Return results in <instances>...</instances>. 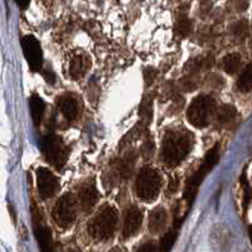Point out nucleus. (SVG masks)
Instances as JSON below:
<instances>
[{
	"label": "nucleus",
	"instance_id": "f257e3e1",
	"mask_svg": "<svg viewBox=\"0 0 252 252\" xmlns=\"http://www.w3.org/2000/svg\"><path fill=\"white\" fill-rule=\"evenodd\" d=\"M192 149V138L186 131H170L165 135L161 148V158L168 166H177Z\"/></svg>",
	"mask_w": 252,
	"mask_h": 252
},
{
	"label": "nucleus",
	"instance_id": "f03ea898",
	"mask_svg": "<svg viewBox=\"0 0 252 252\" xmlns=\"http://www.w3.org/2000/svg\"><path fill=\"white\" fill-rule=\"evenodd\" d=\"M118 227V212L107 206L91 220L89 223V233L98 241H106L114 236Z\"/></svg>",
	"mask_w": 252,
	"mask_h": 252
},
{
	"label": "nucleus",
	"instance_id": "7ed1b4c3",
	"mask_svg": "<svg viewBox=\"0 0 252 252\" xmlns=\"http://www.w3.org/2000/svg\"><path fill=\"white\" fill-rule=\"evenodd\" d=\"M215 109V100L211 96H207V94L197 96L187 110V120L197 129H203L208 126Z\"/></svg>",
	"mask_w": 252,
	"mask_h": 252
},
{
	"label": "nucleus",
	"instance_id": "20e7f679",
	"mask_svg": "<svg viewBox=\"0 0 252 252\" xmlns=\"http://www.w3.org/2000/svg\"><path fill=\"white\" fill-rule=\"evenodd\" d=\"M136 194L144 202L155 201L161 188V177L152 168H144L136 178Z\"/></svg>",
	"mask_w": 252,
	"mask_h": 252
},
{
	"label": "nucleus",
	"instance_id": "39448f33",
	"mask_svg": "<svg viewBox=\"0 0 252 252\" xmlns=\"http://www.w3.org/2000/svg\"><path fill=\"white\" fill-rule=\"evenodd\" d=\"M218 157H220V154H218V145H215L213 146V149L209 150L208 154L206 155L201 168L194 173L192 179L188 182V186H187L186 192H184V199H186L188 203H190V202L193 201V198H194L195 193H197L198 187L202 183V181L204 179L207 173L216 165V163L218 161Z\"/></svg>",
	"mask_w": 252,
	"mask_h": 252
},
{
	"label": "nucleus",
	"instance_id": "423d86ee",
	"mask_svg": "<svg viewBox=\"0 0 252 252\" xmlns=\"http://www.w3.org/2000/svg\"><path fill=\"white\" fill-rule=\"evenodd\" d=\"M77 216L76 211V199L73 195L67 193L62 195L53 208V220L61 228H68L73 224Z\"/></svg>",
	"mask_w": 252,
	"mask_h": 252
},
{
	"label": "nucleus",
	"instance_id": "0eeeda50",
	"mask_svg": "<svg viewBox=\"0 0 252 252\" xmlns=\"http://www.w3.org/2000/svg\"><path fill=\"white\" fill-rule=\"evenodd\" d=\"M43 153L49 164L61 169L67 159V149L56 135H48L43 141Z\"/></svg>",
	"mask_w": 252,
	"mask_h": 252
},
{
	"label": "nucleus",
	"instance_id": "6e6552de",
	"mask_svg": "<svg viewBox=\"0 0 252 252\" xmlns=\"http://www.w3.org/2000/svg\"><path fill=\"white\" fill-rule=\"evenodd\" d=\"M35 175H37V187L40 197L43 199L53 197L60 187L58 178L48 168H44V166L38 168Z\"/></svg>",
	"mask_w": 252,
	"mask_h": 252
},
{
	"label": "nucleus",
	"instance_id": "1a4fd4ad",
	"mask_svg": "<svg viewBox=\"0 0 252 252\" xmlns=\"http://www.w3.org/2000/svg\"><path fill=\"white\" fill-rule=\"evenodd\" d=\"M22 48L32 71H39L42 67V48L39 42L33 35H26L22 39Z\"/></svg>",
	"mask_w": 252,
	"mask_h": 252
},
{
	"label": "nucleus",
	"instance_id": "9d476101",
	"mask_svg": "<svg viewBox=\"0 0 252 252\" xmlns=\"http://www.w3.org/2000/svg\"><path fill=\"white\" fill-rule=\"evenodd\" d=\"M141 224H143V213L140 209L136 207H130L127 208L124 217L123 224V235L125 238H129L135 236L140 231Z\"/></svg>",
	"mask_w": 252,
	"mask_h": 252
},
{
	"label": "nucleus",
	"instance_id": "9b49d317",
	"mask_svg": "<svg viewBox=\"0 0 252 252\" xmlns=\"http://www.w3.org/2000/svg\"><path fill=\"white\" fill-rule=\"evenodd\" d=\"M78 199H80L81 208H82L83 212H90L98 199L97 190H96L94 184L83 186L78 193Z\"/></svg>",
	"mask_w": 252,
	"mask_h": 252
},
{
	"label": "nucleus",
	"instance_id": "f8f14e48",
	"mask_svg": "<svg viewBox=\"0 0 252 252\" xmlns=\"http://www.w3.org/2000/svg\"><path fill=\"white\" fill-rule=\"evenodd\" d=\"M168 222V213L163 207H157L150 212L149 231L152 233H160Z\"/></svg>",
	"mask_w": 252,
	"mask_h": 252
},
{
	"label": "nucleus",
	"instance_id": "ddd939ff",
	"mask_svg": "<svg viewBox=\"0 0 252 252\" xmlns=\"http://www.w3.org/2000/svg\"><path fill=\"white\" fill-rule=\"evenodd\" d=\"M58 107L67 120H75L78 115V103L71 96H64L58 101Z\"/></svg>",
	"mask_w": 252,
	"mask_h": 252
},
{
	"label": "nucleus",
	"instance_id": "4468645a",
	"mask_svg": "<svg viewBox=\"0 0 252 252\" xmlns=\"http://www.w3.org/2000/svg\"><path fill=\"white\" fill-rule=\"evenodd\" d=\"M212 241L216 249L220 252H226L231 246V237L223 227L216 228L212 233Z\"/></svg>",
	"mask_w": 252,
	"mask_h": 252
},
{
	"label": "nucleus",
	"instance_id": "2eb2a0df",
	"mask_svg": "<svg viewBox=\"0 0 252 252\" xmlns=\"http://www.w3.org/2000/svg\"><path fill=\"white\" fill-rule=\"evenodd\" d=\"M29 103H31V112L33 121H34L35 125H39L42 119H43L44 111H46V103L42 98L38 97L37 94L32 96Z\"/></svg>",
	"mask_w": 252,
	"mask_h": 252
},
{
	"label": "nucleus",
	"instance_id": "dca6fc26",
	"mask_svg": "<svg viewBox=\"0 0 252 252\" xmlns=\"http://www.w3.org/2000/svg\"><path fill=\"white\" fill-rule=\"evenodd\" d=\"M86 58L83 57L82 55H76L75 57L72 58L71 63H69V75L72 78H80L83 76L85 71H86Z\"/></svg>",
	"mask_w": 252,
	"mask_h": 252
},
{
	"label": "nucleus",
	"instance_id": "f3484780",
	"mask_svg": "<svg viewBox=\"0 0 252 252\" xmlns=\"http://www.w3.org/2000/svg\"><path fill=\"white\" fill-rule=\"evenodd\" d=\"M222 66L226 73L228 75H233L240 69L241 67V56L238 53H229L223 58Z\"/></svg>",
	"mask_w": 252,
	"mask_h": 252
},
{
	"label": "nucleus",
	"instance_id": "a211bd4d",
	"mask_svg": "<svg viewBox=\"0 0 252 252\" xmlns=\"http://www.w3.org/2000/svg\"><path fill=\"white\" fill-rule=\"evenodd\" d=\"M35 237L39 244L42 252L51 251V232L46 227H38L35 228Z\"/></svg>",
	"mask_w": 252,
	"mask_h": 252
},
{
	"label": "nucleus",
	"instance_id": "6ab92c4d",
	"mask_svg": "<svg viewBox=\"0 0 252 252\" xmlns=\"http://www.w3.org/2000/svg\"><path fill=\"white\" fill-rule=\"evenodd\" d=\"M237 87L242 92H249L252 90V63L249 64L241 73L237 81Z\"/></svg>",
	"mask_w": 252,
	"mask_h": 252
},
{
	"label": "nucleus",
	"instance_id": "aec40b11",
	"mask_svg": "<svg viewBox=\"0 0 252 252\" xmlns=\"http://www.w3.org/2000/svg\"><path fill=\"white\" fill-rule=\"evenodd\" d=\"M236 114H237V111H236L235 106H232V105H223V106L218 110L217 119L220 124H226L233 120Z\"/></svg>",
	"mask_w": 252,
	"mask_h": 252
},
{
	"label": "nucleus",
	"instance_id": "412c9836",
	"mask_svg": "<svg viewBox=\"0 0 252 252\" xmlns=\"http://www.w3.org/2000/svg\"><path fill=\"white\" fill-rule=\"evenodd\" d=\"M177 231H170L165 233L163 238L160 240V251L161 252H169L174 246L175 241H177Z\"/></svg>",
	"mask_w": 252,
	"mask_h": 252
},
{
	"label": "nucleus",
	"instance_id": "4be33fe9",
	"mask_svg": "<svg viewBox=\"0 0 252 252\" xmlns=\"http://www.w3.org/2000/svg\"><path fill=\"white\" fill-rule=\"evenodd\" d=\"M177 32L182 35V37H186L189 32H190V22H189L188 19L179 20L177 24Z\"/></svg>",
	"mask_w": 252,
	"mask_h": 252
},
{
	"label": "nucleus",
	"instance_id": "5701e85b",
	"mask_svg": "<svg viewBox=\"0 0 252 252\" xmlns=\"http://www.w3.org/2000/svg\"><path fill=\"white\" fill-rule=\"evenodd\" d=\"M136 252H159V249L153 242H146V244L141 245Z\"/></svg>",
	"mask_w": 252,
	"mask_h": 252
},
{
	"label": "nucleus",
	"instance_id": "b1692460",
	"mask_svg": "<svg viewBox=\"0 0 252 252\" xmlns=\"http://www.w3.org/2000/svg\"><path fill=\"white\" fill-rule=\"evenodd\" d=\"M233 4H235L236 9H237L238 12H242V10H245V9L247 8V5H249V1H247V0H235V1H233Z\"/></svg>",
	"mask_w": 252,
	"mask_h": 252
},
{
	"label": "nucleus",
	"instance_id": "393cba45",
	"mask_svg": "<svg viewBox=\"0 0 252 252\" xmlns=\"http://www.w3.org/2000/svg\"><path fill=\"white\" fill-rule=\"evenodd\" d=\"M15 1H17V4L20 8H27L29 4V0H15Z\"/></svg>",
	"mask_w": 252,
	"mask_h": 252
},
{
	"label": "nucleus",
	"instance_id": "a878e982",
	"mask_svg": "<svg viewBox=\"0 0 252 252\" xmlns=\"http://www.w3.org/2000/svg\"><path fill=\"white\" fill-rule=\"evenodd\" d=\"M249 233H250V238H251V241H252V226L250 227V229H249Z\"/></svg>",
	"mask_w": 252,
	"mask_h": 252
},
{
	"label": "nucleus",
	"instance_id": "bb28decb",
	"mask_svg": "<svg viewBox=\"0 0 252 252\" xmlns=\"http://www.w3.org/2000/svg\"><path fill=\"white\" fill-rule=\"evenodd\" d=\"M110 252H123V251H121V250H119V249H114L112 251H110Z\"/></svg>",
	"mask_w": 252,
	"mask_h": 252
},
{
	"label": "nucleus",
	"instance_id": "cd10ccee",
	"mask_svg": "<svg viewBox=\"0 0 252 252\" xmlns=\"http://www.w3.org/2000/svg\"><path fill=\"white\" fill-rule=\"evenodd\" d=\"M69 252H77V251H69Z\"/></svg>",
	"mask_w": 252,
	"mask_h": 252
},
{
	"label": "nucleus",
	"instance_id": "c85d7f7f",
	"mask_svg": "<svg viewBox=\"0 0 252 252\" xmlns=\"http://www.w3.org/2000/svg\"><path fill=\"white\" fill-rule=\"evenodd\" d=\"M48 252H53V251H52V250H51V251H48Z\"/></svg>",
	"mask_w": 252,
	"mask_h": 252
}]
</instances>
